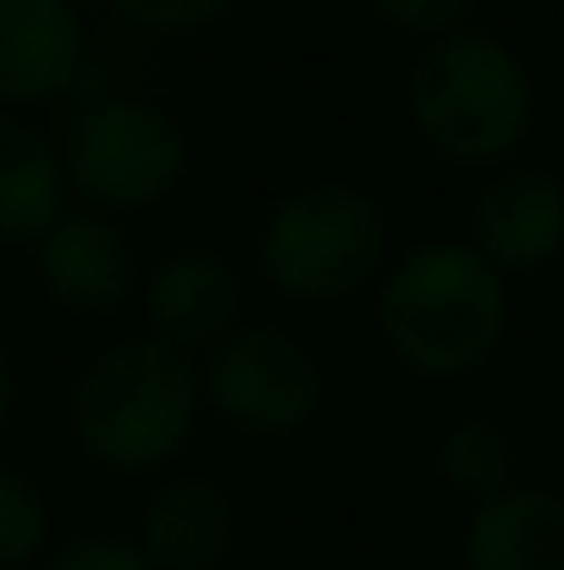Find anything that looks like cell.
<instances>
[{
	"instance_id": "obj_1",
	"label": "cell",
	"mask_w": 564,
	"mask_h": 570,
	"mask_svg": "<svg viewBox=\"0 0 564 570\" xmlns=\"http://www.w3.org/2000/svg\"><path fill=\"white\" fill-rule=\"evenodd\" d=\"M372 327L404 377L465 382L509 338V277L465 238H420L376 277Z\"/></svg>"
},
{
	"instance_id": "obj_2",
	"label": "cell",
	"mask_w": 564,
	"mask_h": 570,
	"mask_svg": "<svg viewBox=\"0 0 564 570\" xmlns=\"http://www.w3.org/2000/svg\"><path fill=\"white\" fill-rule=\"evenodd\" d=\"M199 421V361L150 333L100 344L67 387V438L106 476L156 482L178 471Z\"/></svg>"
},
{
	"instance_id": "obj_3",
	"label": "cell",
	"mask_w": 564,
	"mask_h": 570,
	"mask_svg": "<svg viewBox=\"0 0 564 570\" xmlns=\"http://www.w3.org/2000/svg\"><path fill=\"white\" fill-rule=\"evenodd\" d=\"M404 122L448 167H509L537 122L532 67L476 22L426 39L404 67Z\"/></svg>"
},
{
	"instance_id": "obj_4",
	"label": "cell",
	"mask_w": 564,
	"mask_h": 570,
	"mask_svg": "<svg viewBox=\"0 0 564 570\" xmlns=\"http://www.w3.org/2000/svg\"><path fill=\"white\" fill-rule=\"evenodd\" d=\"M393 261L387 210L366 184L310 178L271 199L255 227V277L299 311H333L372 294Z\"/></svg>"
},
{
	"instance_id": "obj_5",
	"label": "cell",
	"mask_w": 564,
	"mask_h": 570,
	"mask_svg": "<svg viewBox=\"0 0 564 570\" xmlns=\"http://www.w3.org/2000/svg\"><path fill=\"white\" fill-rule=\"evenodd\" d=\"M56 150H61L72 205H89V210H106L122 222L167 205L184 189L188 161H194L188 128L156 95L83 100L67 117Z\"/></svg>"
},
{
	"instance_id": "obj_6",
	"label": "cell",
	"mask_w": 564,
	"mask_h": 570,
	"mask_svg": "<svg viewBox=\"0 0 564 570\" xmlns=\"http://www.w3.org/2000/svg\"><path fill=\"white\" fill-rule=\"evenodd\" d=\"M205 415L249 443H288L316 426L327 410V366L321 355L277 322H238L221 344L199 355Z\"/></svg>"
},
{
	"instance_id": "obj_7",
	"label": "cell",
	"mask_w": 564,
	"mask_h": 570,
	"mask_svg": "<svg viewBox=\"0 0 564 570\" xmlns=\"http://www.w3.org/2000/svg\"><path fill=\"white\" fill-rule=\"evenodd\" d=\"M28 261H33L39 294L56 311L83 316V322L128 311L145 283V255H139L128 222L89 210V205H67L56 216V227L28 249Z\"/></svg>"
},
{
	"instance_id": "obj_8",
	"label": "cell",
	"mask_w": 564,
	"mask_h": 570,
	"mask_svg": "<svg viewBox=\"0 0 564 570\" xmlns=\"http://www.w3.org/2000/svg\"><path fill=\"white\" fill-rule=\"evenodd\" d=\"M465 244L504 277H532L564 255V178L554 167H493L465 216Z\"/></svg>"
},
{
	"instance_id": "obj_9",
	"label": "cell",
	"mask_w": 564,
	"mask_h": 570,
	"mask_svg": "<svg viewBox=\"0 0 564 570\" xmlns=\"http://www.w3.org/2000/svg\"><path fill=\"white\" fill-rule=\"evenodd\" d=\"M139 311L150 338L199 361L244 322V272L210 244H178L156 266H145Z\"/></svg>"
},
{
	"instance_id": "obj_10",
	"label": "cell",
	"mask_w": 564,
	"mask_h": 570,
	"mask_svg": "<svg viewBox=\"0 0 564 570\" xmlns=\"http://www.w3.org/2000/svg\"><path fill=\"white\" fill-rule=\"evenodd\" d=\"M89 72V22L78 0H0V111L67 100Z\"/></svg>"
},
{
	"instance_id": "obj_11",
	"label": "cell",
	"mask_w": 564,
	"mask_h": 570,
	"mask_svg": "<svg viewBox=\"0 0 564 570\" xmlns=\"http://www.w3.org/2000/svg\"><path fill=\"white\" fill-rule=\"evenodd\" d=\"M128 538L156 570H227L238 554V504L205 471H167L150 482Z\"/></svg>"
},
{
	"instance_id": "obj_12",
	"label": "cell",
	"mask_w": 564,
	"mask_h": 570,
	"mask_svg": "<svg viewBox=\"0 0 564 570\" xmlns=\"http://www.w3.org/2000/svg\"><path fill=\"white\" fill-rule=\"evenodd\" d=\"M465 570H564V493L515 482L465 515Z\"/></svg>"
},
{
	"instance_id": "obj_13",
	"label": "cell",
	"mask_w": 564,
	"mask_h": 570,
	"mask_svg": "<svg viewBox=\"0 0 564 570\" xmlns=\"http://www.w3.org/2000/svg\"><path fill=\"white\" fill-rule=\"evenodd\" d=\"M72 205L61 150L28 117L0 111V249H33Z\"/></svg>"
},
{
	"instance_id": "obj_14",
	"label": "cell",
	"mask_w": 564,
	"mask_h": 570,
	"mask_svg": "<svg viewBox=\"0 0 564 570\" xmlns=\"http://www.w3.org/2000/svg\"><path fill=\"white\" fill-rule=\"evenodd\" d=\"M432 471L448 493H459L465 504H482L521 482V454H515L509 426H498L493 415H459L437 432Z\"/></svg>"
},
{
	"instance_id": "obj_15",
	"label": "cell",
	"mask_w": 564,
	"mask_h": 570,
	"mask_svg": "<svg viewBox=\"0 0 564 570\" xmlns=\"http://www.w3.org/2000/svg\"><path fill=\"white\" fill-rule=\"evenodd\" d=\"M56 543V510L33 471L0 460V570H33Z\"/></svg>"
},
{
	"instance_id": "obj_16",
	"label": "cell",
	"mask_w": 564,
	"mask_h": 570,
	"mask_svg": "<svg viewBox=\"0 0 564 570\" xmlns=\"http://www.w3.org/2000/svg\"><path fill=\"white\" fill-rule=\"evenodd\" d=\"M111 17L145 39H194L221 28L244 0H106Z\"/></svg>"
},
{
	"instance_id": "obj_17",
	"label": "cell",
	"mask_w": 564,
	"mask_h": 570,
	"mask_svg": "<svg viewBox=\"0 0 564 570\" xmlns=\"http://www.w3.org/2000/svg\"><path fill=\"white\" fill-rule=\"evenodd\" d=\"M360 6L372 11V22H382L387 33H404V39L426 45V39L471 28L482 0H360Z\"/></svg>"
},
{
	"instance_id": "obj_18",
	"label": "cell",
	"mask_w": 564,
	"mask_h": 570,
	"mask_svg": "<svg viewBox=\"0 0 564 570\" xmlns=\"http://www.w3.org/2000/svg\"><path fill=\"white\" fill-rule=\"evenodd\" d=\"M33 570H156V566L122 532H72V538H56L50 554Z\"/></svg>"
},
{
	"instance_id": "obj_19",
	"label": "cell",
	"mask_w": 564,
	"mask_h": 570,
	"mask_svg": "<svg viewBox=\"0 0 564 570\" xmlns=\"http://www.w3.org/2000/svg\"><path fill=\"white\" fill-rule=\"evenodd\" d=\"M17 404H22V382H17V366H11V350L0 344V443L17 421Z\"/></svg>"
}]
</instances>
